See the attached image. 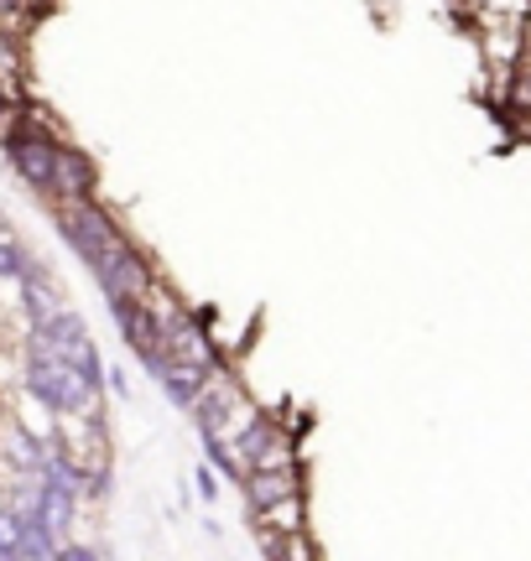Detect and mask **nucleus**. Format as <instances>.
Segmentation results:
<instances>
[{"label":"nucleus","instance_id":"nucleus-5","mask_svg":"<svg viewBox=\"0 0 531 561\" xmlns=\"http://www.w3.org/2000/svg\"><path fill=\"white\" fill-rule=\"evenodd\" d=\"M271 530H286V536H297L303 530V494H286V500L276 504H266V510H256Z\"/></svg>","mask_w":531,"mask_h":561},{"label":"nucleus","instance_id":"nucleus-2","mask_svg":"<svg viewBox=\"0 0 531 561\" xmlns=\"http://www.w3.org/2000/svg\"><path fill=\"white\" fill-rule=\"evenodd\" d=\"M162 343H167V354L172 359H183V364H193V369H214V348H208V339H204V328L188 318V312H178L172 322H162Z\"/></svg>","mask_w":531,"mask_h":561},{"label":"nucleus","instance_id":"nucleus-8","mask_svg":"<svg viewBox=\"0 0 531 561\" xmlns=\"http://www.w3.org/2000/svg\"><path fill=\"white\" fill-rule=\"evenodd\" d=\"M0 110H5V89H0Z\"/></svg>","mask_w":531,"mask_h":561},{"label":"nucleus","instance_id":"nucleus-6","mask_svg":"<svg viewBox=\"0 0 531 561\" xmlns=\"http://www.w3.org/2000/svg\"><path fill=\"white\" fill-rule=\"evenodd\" d=\"M199 494H204V504H214V500H219V479H214L208 468H199Z\"/></svg>","mask_w":531,"mask_h":561},{"label":"nucleus","instance_id":"nucleus-3","mask_svg":"<svg viewBox=\"0 0 531 561\" xmlns=\"http://www.w3.org/2000/svg\"><path fill=\"white\" fill-rule=\"evenodd\" d=\"M240 489H246L250 510H266V504L297 494V479H292V468H250L246 479H240Z\"/></svg>","mask_w":531,"mask_h":561},{"label":"nucleus","instance_id":"nucleus-7","mask_svg":"<svg viewBox=\"0 0 531 561\" xmlns=\"http://www.w3.org/2000/svg\"><path fill=\"white\" fill-rule=\"evenodd\" d=\"M16 271H21V255L5 240H0V276H16Z\"/></svg>","mask_w":531,"mask_h":561},{"label":"nucleus","instance_id":"nucleus-1","mask_svg":"<svg viewBox=\"0 0 531 561\" xmlns=\"http://www.w3.org/2000/svg\"><path fill=\"white\" fill-rule=\"evenodd\" d=\"M5 157H11V167L21 172V182H32V187H42V193H53V161H58V146H53L47 130L26 125L21 136L5 140Z\"/></svg>","mask_w":531,"mask_h":561},{"label":"nucleus","instance_id":"nucleus-4","mask_svg":"<svg viewBox=\"0 0 531 561\" xmlns=\"http://www.w3.org/2000/svg\"><path fill=\"white\" fill-rule=\"evenodd\" d=\"M53 193H58L63 203L89 198V161L58 146V161H53Z\"/></svg>","mask_w":531,"mask_h":561}]
</instances>
